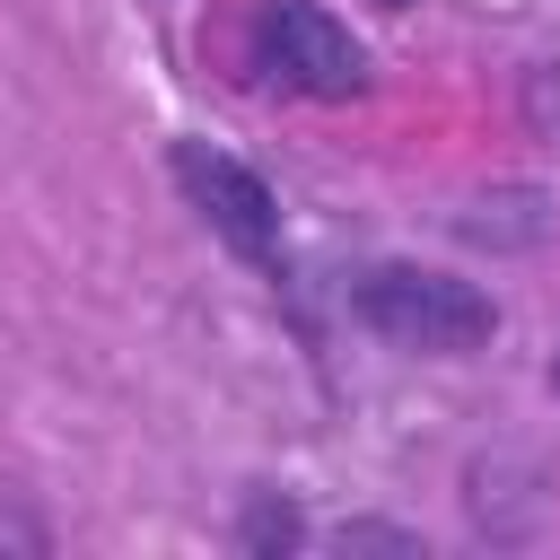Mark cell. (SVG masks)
<instances>
[{
	"label": "cell",
	"mask_w": 560,
	"mask_h": 560,
	"mask_svg": "<svg viewBox=\"0 0 560 560\" xmlns=\"http://www.w3.org/2000/svg\"><path fill=\"white\" fill-rule=\"evenodd\" d=\"M350 306L368 332H385L394 350H429V359H464L499 332V306L455 280V271H420V262H376L350 280Z\"/></svg>",
	"instance_id": "cell-1"
},
{
	"label": "cell",
	"mask_w": 560,
	"mask_h": 560,
	"mask_svg": "<svg viewBox=\"0 0 560 560\" xmlns=\"http://www.w3.org/2000/svg\"><path fill=\"white\" fill-rule=\"evenodd\" d=\"M236 542H245V551H298V542H306V516H298V508H289L280 490H262V499L245 508Z\"/></svg>",
	"instance_id": "cell-4"
},
{
	"label": "cell",
	"mask_w": 560,
	"mask_h": 560,
	"mask_svg": "<svg viewBox=\"0 0 560 560\" xmlns=\"http://www.w3.org/2000/svg\"><path fill=\"white\" fill-rule=\"evenodd\" d=\"M332 542L341 551H420V534H402V525H341Z\"/></svg>",
	"instance_id": "cell-5"
},
{
	"label": "cell",
	"mask_w": 560,
	"mask_h": 560,
	"mask_svg": "<svg viewBox=\"0 0 560 560\" xmlns=\"http://www.w3.org/2000/svg\"><path fill=\"white\" fill-rule=\"evenodd\" d=\"M175 184H184V201L210 219V236L236 262H254V271L280 280V201H271V184L245 158H228L210 140H175Z\"/></svg>",
	"instance_id": "cell-3"
},
{
	"label": "cell",
	"mask_w": 560,
	"mask_h": 560,
	"mask_svg": "<svg viewBox=\"0 0 560 560\" xmlns=\"http://www.w3.org/2000/svg\"><path fill=\"white\" fill-rule=\"evenodd\" d=\"M254 70L280 96H359L368 88V52L315 0H262L254 9Z\"/></svg>",
	"instance_id": "cell-2"
},
{
	"label": "cell",
	"mask_w": 560,
	"mask_h": 560,
	"mask_svg": "<svg viewBox=\"0 0 560 560\" xmlns=\"http://www.w3.org/2000/svg\"><path fill=\"white\" fill-rule=\"evenodd\" d=\"M376 9H411V0H376Z\"/></svg>",
	"instance_id": "cell-6"
},
{
	"label": "cell",
	"mask_w": 560,
	"mask_h": 560,
	"mask_svg": "<svg viewBox=\"0 0 560 560\" xmlns=\"http://www.w3.org/2000/svg\"><path fill=\"white\" fill-rule=\"evenodd\" d=\"M551 394H560V359H551Z\"/></svg>",
	"instance_id": "cell-7"
}]
</instances>
